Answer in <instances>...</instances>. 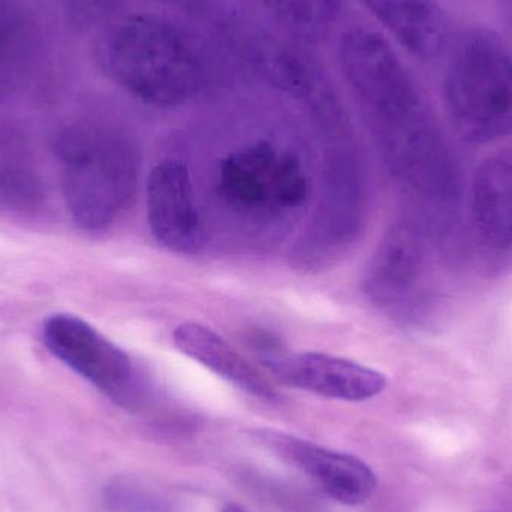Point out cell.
Segmentation results:
<instances>
[{"mask_svg":"<svg viewBox=\"0 0 512 512\" xmlns=\"http://www.w3.org/2000/svg\"><path fill=\"white\" fill-rule=\"evenodd\" d=\"M96 60L108 80L156 107L186 104L207 83L194 42L158 15H128L110 24L96 44Z\"/></svg>","mask_w":512,"mask_h":512,"instance_id":"obj_1","label":"cell"},{"mask_svg":"<svg viewBox=\"0 0 512 512\" xmlns=\"http://www.w3.org/2000/svg\"><path fill=\"white\" fill-rule=\"evenodd\" d=\"M56 153L75 224L90 233L110 228L137 188V150L131 138L111 123L78 120L60 131Z\"/></svg>","mask_w":512,"mask_h":512,"instance_id":"obj_2","label":"cell"},{"mask_svg":"<svg viewBox=\"0 0 512 512\" xmlns=\"http://www.w3.org/2000/svg\"><path fill=\"white\" fill-rule=\"evenodd\" d=\"M448 119L472 144L512 135V56L501 39L469 30L451 50L444 77Z\"/></svg>","mask_w":512,"mask_h":512,"instance_id":"obj_3","label":"cell"},{"mask_svg":"<svg viewBox=\"0 0 512 512\" xmlns=\"http://www.w3.org/2000/svg\"><path fill=\"white\" fill-rule=\"evenodd\" d=\"M340 66L373 126L385 125L423 107L408 69L375 30L357 27L343 36Z\"/></svg>","mask_w":512,"mask_h":512,"instance_id":"obj_4","label":"cell"},{"mask_svg":"<svg viewBox=\"0 0 512 512\" xmlns=\"http://www.w3.org/2000/svg\"><path fill=\"white\" fill-rule=\"evenodd\" d=\"M218 188L231 206L259 215L294 209L307 195L300 162L268 143L245 147L224 159Z\"/></svg>","mask_w":512,"mask_h":512,"instance_id":"obj_5","label":"cell"},{"mask_svg":"<svg viewBox=\"0 0 512 512\" xmlns=\"http://www.w3.org/2000/svg\"><path fill=\"white\" fill-rule=\"evenodd\" d=\"M45 346L72 372L86 379L117 405L137 399L134 364L116 343L78 316H50L42 328Z\"/></svg>","mask_w":512,"mask_h":512,"instance_id":"obj_6","label":"cell"},{"mask_svg":"<svg viewBox=\"0 0 512 512\" xmlns=\"http://www.w3.org/2000/svg\"><path fill=\"white\" fill-rule=\"evenodd\" d=\"M265 366L283 384L343 402H366L387 387L384 373L322 352L267 354Z\"/></svg>","mask_w":512,"mask_h":512,"instance_id":"obj_7","label":"cell"},{"mask_svg":"<svg viewBox=\"0 0 512 512\" xmlns=\"http://www.w3.org/2000/svg\"><path fill=\"white\" fill-rule=\"evenodd\" d=\"M264 439L283 460L303 472L337 504L358 507L370 501L378 489L373 469L352 454L285 433L265 432Z\"/></svg>","mask_w":512,"mask_h":512,"instance_id":"obj_8","label":"cell"},{"mask_svg":"<svg viewBox=\"0 0 512 512\" xmlns=\"http://www.w3.org/2000/svg\"><path fill=\"white\" fill-rule=\"evenodd\" d=\"M147 221L168 251L195 254L203 245V227L188 168L176 159L159 162L147 180Z\"/></svg>","mask_w":512,"mask_h":512,"instance_id":"obj_9","label":"cell"},{"mask_svg":"<svg viewBox=\"0 0 512 512\" xmlns=\"http://www.w3.org/2000/svg\"><path fill=\"white\" fill-rule=\"evenodd\" d=\"M471 224L475 240L493 254L512 252V156L484 162L474 174Z\"/></svg>","mask_w":512,"mask_h":512,"instance_id":"obj_10","label":"cell"},{"mask_svg":"<svg viewBox=\"0 0 512 512\" xmlns=\"http://www.w3.org/2000/svg\"><path fill=\"white\" fill-rule=\"evenodd\" d=\"M360 2L417 59H435L447 45L448 20L438 0Z\"/></svg>","mask_w":512,"mask_h":512,"instance_id":"obj_11","label":"cell"},{"mask_svg":"<svg viewBox=\"0 0 512 512\" xmlns=\"http://www.w3.org/2000/svg\"><path fill=\"white\" fill-rule=\"evenodd\" d=\"M173 342L182 354L197 361L242 391L273 402L276 391L224 337L197 322H185L174 330Z\"/></svg>","mask_w":512,"mask_h":512,"instance_id":"obj_12","label":"cell"},{"mask_svg":"<svg viewBox=\"0 0 512 512\" xmlns=\"http://www.w3.org/2000/svg\"><path fill=\"white\" fill-rule=\"evenodd\" d=\"M424 256L423 243L415 231L397 230L373 268V295L391 306L417 297L423 285Z\"/></svg>","mask_w":512,"mask_h":512,"instance_id":"obj_13","label":"cell"},{"mask_svg":"<svg viewBox=\"0 0 512 512\" xmlns=\"http://www.w3.org/2000/svg\"><path fill=\"white\" fill-rule=\"evenodd\" d=\"M41 51V29L21 0H0V98L32 71Z\"/></svg>","mask_w":512,"mask_h":512,"instance_id":"obj_14","label":"cell"},{"mask_svg":"<svg viewBox=\"0 0 512 512\" xmlns=\"http://www.w3.org/2000/svg\"><path fill=\"white\" fill-rule=\"evenodd\" d=\"M264 5L294 41L318 45L327 41L336 27L343 0H264Z\"/></svg>","mask_w":512,"mask_h":512,"instance_id":"obj_15","label":"cell"},{"mask_svg":"<svg viewBox=\"0 0 512 512\" xmlns=\"http://www.w3.org/2000/svg\"><path fill=\"white\" fill-rule=\"evenodd\" d=\"M42 185L38 176L15 162L0 164V203L8 209L35 210L41 206Z\"/></svg>","mask_w":512,"mask_h":512,"instance_id":"obj_16","label":"cell"},{"mask_svg":"<svg viewBox=\"0 0 512 512\" xmlns=\"http://www.w3.org/2000/svg\"><path fill=\"white\" fill-rule=\"evenodd\" d=\"M69 18L81 27H92L110 20L137 0H63Z\"/></svg>","mask_w":512,"mask_h":512,"instance_id":"obj_17","label":"cell"},{"mask_svg":"<svg viewBox=\"0 0 512 512\" xmlns=\"http://www.w3.org/2000/svg\"><path fill=\"white\" fill-rule=\"evenodd\" d=\"M481 512H512V480L498 490L492 501Z\"/></svg>","mask_w":512,"mask_h":512,"instance_id":"obj_18","label":"cell"},{"mask_svg":"<svg viewBox=\"0 0 512 512\" xmlns=\"http://www.w3.org/2000/svg\"><path fill=\"white\" fill-rule=\"evenodd\" d=\"M222 512H248L245 508L240 507V505L230 504L222 510Z\"/></svg>","mask_w":512,"mask_h":512,"instance_id":"obj_19","label":"cell"}]
</instances>
